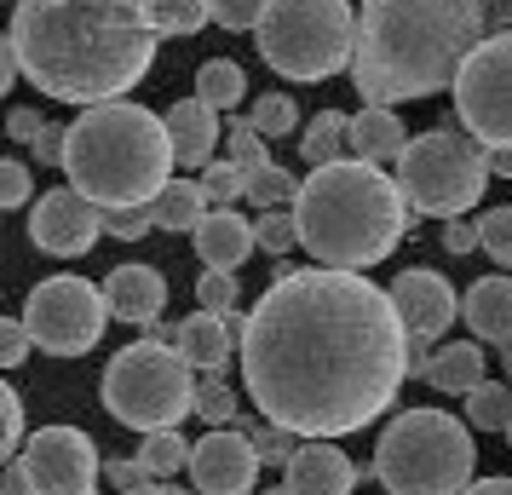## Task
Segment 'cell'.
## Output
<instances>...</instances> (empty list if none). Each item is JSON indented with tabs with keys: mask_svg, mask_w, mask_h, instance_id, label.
<instances>
[{
	"mask_svg": "<svg viewBox=\"0 0 512 495\" xmlns=\"http://www.w3.org/2000/svg\"><path fill=\"white\" fill-rule=\"evenodd\" d=\"M409 380V329L363 271H277L242 317V386L294 438H346L392 409Z\"/></svg>",
	"mask_w": 512,
	"mask_h": 495,
	"instance_id": "6da1fadb",
	"label": "cell"
},
{
	"mask_svg": "<svg viewBox=\"0 0 512 495\" xmlns=\"http://www.w3.org/2000/svg\"><path fill=\"white\" fill-rule=\"evenodd\" d=\"M12 52L35 93L58 104H116L156 58V0H6Z\"/></svg>",
	"mask_w": 512,
	"mask_h": 495,
	"instance_id": "7a4b0ae2",
	"label": "cell"
},
{
	"mask_svg": "<svg viewBox=\"0 0 512 495\" xmlns=\"http://www.w3.org/2000/svg\"><path fill=\"white\" fill-rule=\"evenodd\" d=\"M489 35L484 0H363L351 87L363 104H409V98L455 87L461 64Z\"/></svg>",
	"mask_w": 512,
	"mask_h": 495,
	"instance_id": "3957f363",
	"label": "cell"
},
{
	"mask_svg": "<svg viewBox=\"0 0 512 495\" xmlns=\"http://www.w3.org/2000/svg\"><path fill=\"white\" fill-rule=\"evenodd\" d=\"M294 225H300V248L317 265L369 271L403 242L409 196L397 185V173L351 156V162L311 167V179H300Z\"/></svg>",
	"mask_w": 512,
	"mask_h": 495,
	"instance_id": "277c9868",
	"label": "cell"
},
{
	"mask_svg": "<svg viewBox=\"0 0 512 495\" xmlns=\"http://www.w3.org/2000/svg\"><path fill=\"white\" fill-rule=\"evenodd\" d=\"M173 139L167 121L133 98L93 104L64 127V173L98 208H150L173 185Z\"/></svg>",
	"mask_w": 512,
	"mask_h": 495,
	"instance_id": "5b68a950",
	"label": "cell"
},
{
	"mask_svg": "<svg viewBox=\"0 0 512 495\" xmlns=\"http://www.w3.org/2000/svg\"><path fill=\"white\" fill-rule=\"evenodd\" d=\"M472 426L443 409H403L374 444V478L386 495H466L478 478Z\"/></svg>",
	"mask_w": 512,
	"mask_h": 495,
	"instance_id": "8992f818",
	"label": "cell"
},
{
	"mask_svg": "<svg viewBox=\"0 0 512 495\" xmlns=\"http://www.w3.org/2000/svg\"><path fill=\"white\" fill-rule=\"evenodd\" d=\"M104 409L133 432H167L196 409V363L167 340H133L104 369Z\"/></svg>",
	"mask_w": 512,
	"mask_h": 495,
	"instance_id": "52a82bcc",
	"label": "cell"
},
{
	"mask_svg": "<svg viewBox=\"0 0 512 495\" xmlns=\"http://www.w3.org/2000/svg\"><path fill=\"white\" fill-rule=\"evenodd\" d=\"M254 41L288 81H328L334 70H351L357 12L351 0H271Z\"/></svg>",
	"mask_w": 512,
	"mask_h": 495,
	"instance_id": "ba28073f",
	"label": "cell"
},
{
	"mask_svg": "<svg viewBox=\"0 0 512 495\" xmlns=\"http://www.w3.org/2000/svg\"><path fill=\"white\" fill-rule=\"evenodd\" d=\"M397 185L409 196V208L426 219H461L489 190V150L455 127L415 133L409 150L397 156Z\"/></svg>",
	"mask_w": 512,
	"mask_h": 495,
	"instance_id": "9c48e42d",
	"label": "cell"
},
{
	"mask_svg": "<svg viewBox=\"0 0 512 495\" xmlns=\"http://www.w3.org/2000/svg\"><path fill=\"white\" fill-rule=\"evenodd\" d=\"M110 323V300L93 277H47L29 288L24 329L29 340L52 357H87Z\"/></svg>",
	"mask_w": 512,
	"mask_h": 495,
	"instance_id": "30bf717a",
	"label": "cell"
},
{
	"mask_svg": "<svg viewBox=\"0 0 512 495\" xmlns=\"http://www.w3.org/2000/svg\"><path fill=\"white\" fill-rule=\"evenodd\" d=\"M455 116L484 150H512V29H495L455 75Z\"/></svg>",
	"mask_w": 512,
	"mask_h": 495,
	"instance_id": "8fae6325",
	"label": "cell"
},
{
	"mask_svg": "<svg viewBox=\"0 0 512 495\" xmlns=\"http://www.w3.org/2000/svg\"><path fill=\"white\" fill-rule=\"evenodd\" d=\"M35 495H98V449L81 426H41L18 455Z\"/></svg>",
	"mask_w": 512,
	"mask_h": 495,
	"instance_id": "7c38bea8",
	"label": "cell"
},
{
	"mask_svg": "<svg viewBox=\"0 0 512 495\" xmlns=\"http://www.w3.org/2000/svg\"><path fill=\"white\" fill-rule=\"evenodd\" d=\"M259 467H265V455L236 426H219V432L190 444V484H196V495H248L259 484Z\"/></svg>",
	"mask_w": 512,
	"mask_h": 495,
	"instance_id": "4fadbf2b",
	"label": "cell"
},
{
	"mask_svg": "<svg viewBox=\"0 0 512 495\" xmlns=\"http://www.w3.org/2000/svg\"><path fill=\"white\" fill-rule=\"evenodd\" d=\"M104 231V208L87 202L81 190H47L35 213H29V236L41 254H58V260H81L87 248Z\"/></svg>",
	"mask_w": 512,
	"mask_h": 495,
	"instance_id": "5bb4252c",
	"label": "cell"
},
{
	"mask_svg": "<svg viewBox=\"0 0 512 495\" xmlns=\"http://www.w3.org/2000/svg\"><path fill=\"white\" fill-rule=\"evenodd\" d=\"M392 306L397 317H403V329H409V340H438L455 317H461V300H455V288H449V277H438V271H426V265H415V271H403L392 288Z\"/></svg>",
	"mask_w": 512,
	"mask_h": 495,
	"instance_id": "9a60e30c",
	"label": "cell"
},
{
	"mask_svg": "<svg viewBox=\"0 0 512 495\" xmlns=\"http://www.w3.org/2000/svg\"><path fill=\"white\" fill-rule=\"evenodd\" d=\"M282 484H288V495H351L357 490V467H351L346 449H334L328 438H311L282 467Z\"/></svg>",
	"mask_w": 512,
	"mask_h": 495,
	"instance_id": "2e32d148",
	"label": "cell"
},
{
	"mask_svg": "<svg viewBox=\"0 0 512 495\" xmlns=\"http://www.w3.org/2000/svg\"><path fill=\"white\" fill-rule=\"evenodd\" d=\"M173 346L202 369V375H219L231 352L242 346V317H219V311H190L185 323H173Z\"/></svg>",
	"mask_w": 512,
	"mask_h": 495,
	"instance_id": "e0dca14e",
	"label": "cell"
},
{
	"mask_svg": "<svg viewBox=\"0 0 512 495\" xmlns=\"http://www.w3.org/2000/svg\"><path fill=\"white\" fill-rule=\"evenodd\" d=\"M104 300H110V317H121V323H156L167 311V277L156 265H116L104 277Z\"/></svg>",
	"mask_w": 512,
	"mask_h": 495,
	"instance_id": "ac0fdd59",
	"label": "cell"
},
{
	"mask_svg": "<svg viewBox=\"0 0 512 495\" xmlns=\"http://www.w3.org/2000/svg\"><path fill=\"white\" fill-rule=\"evenodd\" d=\"M190 236H196V260H202V271H236V265L259 248L254 225H248L236 208H213Z\"/></svg>",
	"mask_w": 512,
	"mask_h": 495,
	"instance_id": "d6986e66",
	"label": "cell"
},
{
	"mask_svg": "<svg viewBox=\"0 0 512 495\" xmlns=\"http://www.w3.org/2000/svg\"><path fill=\"white\" fill-rule=\"evenodd\" d=\"M461 317H466V329L478 334V340H489V346H501V352H507V346H512V277H507V271L478 277V283L466 288Z\"/></svg>",
	"mask_w": 512,
	"mask_h": 495,
	"instance_id": "ffe728a7",
	"label": "cell"
},
{
	"mask_svg": "<svg viewBox=\"0 0 512 495\" xmlns=\"http://www.w3.org/2000/svg\"><path fill=\"white\" fill-rule=\"evenodd\" d=\"M409 150V127L392 104H363L351 116V156L369 167H397V156Z\"/></svg>",
	"mask_w": 512,
	"mask_h": 495,
	"instance_id": "44dd1931",
	"label": "cell"
},
{
	"mask_svg": "<svg viewBox=\"0 0 512 495\" xmlns=\"http://www.w3.org/2000/svg\"><path fill=\"white\" fill-rule=\"evenodd\" d=\"M162 121H167V139H173L179 167H208L213 162V144H219V110H213V104L179 98Z\"/></svg>",
	"mask_w": 512,
	"mask_h": 495,
	"instance_id": "7402d4cb",
	"label": "cell"
},
{
	"mask_svg": "<svg viewBox=\"0 0 512 495\" xmlns=\"http://www.w3.org/2000/svg\"><path fill=\"white\" fill-rule=\"evenodd\" d=\"M426 380L438 386V392H472V386H484V352L472 346V340H455V346H438L432 363H426Z\"/></svg>",
	"mask_w": 512,
	"mask_h": 495,
	"instance_id": "603a6c76",
	"label": "cell"
},
{
	"mask_svg": "<svg viewBox=\"0 0 512 495\" xmlns=\"http://www.w3.org/2000/svg\"><path fill=\"white\" fill-rule=\"evenodd\" d=\"M208 190H202V179H173V185L150 202V219L162 225V231H196L202 219H208Z\"/></svg>",
	"mask_w": 512,
	"mask_h": 495,
	"instance_id": "cb8c5ba5",
	"label": "cell"
},
{
	"mask_svg": "<svg viewBox=\"0 0 512 495\" xmlns=\"http://www.w3.org/2000/svg\"><path fill=\"white\" fill-rule=\"evenodd\" d=\"M351 150V116L340 110H323V116L305 121V139H300V156L311 167H328V162H346Z\"/></svg>",
	"mask_w": 512,
	"mask_h": 495,
	"instance_id": "d4e9b609",
	"label": "cell"
},
{
	"mask_svg": "<svg viewBox=\"0 0 512 495\" xmlns=\"http://www.w3.org/2000/svg\"><path fill=\"white\" fill-rule=\"evenodd\" d=\"M196 98L213 104V110H236V104L248 98V75H242V64H231V58H208V64L196 70Z\"/></svg>",
	"mask_w": 512,
	"mask_h": 495,
	"instance_id": "484cf974",
	"label": "cell"
},
{
	"mask_svg": "<svg viewBox=\"0 0 512 495\" xmlns=\"http://www.w3.org/2000/svg\"><path fill=\"white\" fill-rule=\"evenodd\" d=\"M466 426L472 432H507L512 426V386L501 380H484L466 392Z\"/></svg>",
	"mask_w": 512,
	"mask_h": 495,
	"instance_id": "4316f807",
	"label": "cell"
},
{
	"mask_svg": "<svg viewBox=\"0 0 512 495\" xmlns=\"http://www.w3.org/2000/svg\"><path fill=\"white\" fill-rule=\"evenodd\" d=\"M139 461L150 467V478H173V472H190V444L179 438V426H167V432H144L139 438Z\"/></svg>",
	"mask_w": 512,
	"mask_h": 495,
	"instance_id": "83f0119b",
	"label": "cell"
},
{
	"mask_svg": "<svg viewBox=\"0 0 512 495\" xmlns=\"http://www.w3.org/2000/svg\"><path fill=\"white\" fill-rule=\"evenodd\" d=\"M300 196V179L288 173V167H259V173H248V202H259L265 213H277L282 202H294Z\"/></svg>",
	"mask_w": 512,
	"mask_h": 495,
	"instance_id": "f1b7e54d",
	"label": "cell"
},
{
	"mask_svg": "<svg viewBox=\"0 0 512 495\" xmlns=\"http://www.w3.org/2000/svg\"><path fill=\"white\" fill-rule=\"evenodd\" d=\"M196 421H208L213 432L236 421V392L225 386V375H202L196 380Z\"/></svg>",
	"mask_w": 512,
	"mask_h": 495,
	"instance_id": "f546056e",
	"label": "cell"
},
{
	"mask_svg": "<svg viewBox=\"0 0 512 495\" xmlns=\"http://www.w3.org/2000/svg\"><path fill=\"white\" fill-rule=\"evenodd\" d=\"M225 162L242 167V173L271 167V156H265V133H259L254 121H231V133H225Z\"/></svg>",
	"mask_w": 512,
	"mask_h": 495,
	"instance_id": "4dcf8cb0",
	"label": "cell"
},
{
	"mask_svg": "<svg viewBox=\"0 0 512 495\" xmlns=\"http://www.w3.org/2000/svg\"><path fill=\"white\" fill-rule=\"evenodd\" d=\"M202 24H213V0H156L162 35H196Z\"/></svg>",
	"mask_w": 512,
	"mask_h": 495,
	"instance_id": "1f68e13d",
	"label": "cell"
},
{
	"mask_svg": "<svg viewBox=\"0 0 512 495\" xmlns=\"http://www.w3.org/2000/svg\"><path fill=\"white\" fill-rule=\"evenodd\" d=\"M248 121H254L265 139H282V133H294V127H300V104H294L288 93H265V98H254Z\"/></svg>",
	"mask_w": 512,
	"mask_h": 495,
	"instance_id": "d6a6232c",
	"label": "cell"
},
{
	"mask_svg": "<svg viewBox=\"0 0 512 495\" xmlns=\"http://www.w3.org/2000/svg\"><path fill=\"white\" fill-rule=\"evenodd\" d=\"M18 449H24V398L12 392V380H0V467H12Z\"/></svg>",
	"mask_w": 512,
	"mask_h": 495,
	"instance_id": "836d02e7",
	"label": "cell"
},
{
	"mask_svg": "<svg viewBox=\"0 0 512 495\" xmlns=\"http://www.w3.org/2000/svg\"><path fill=\"white\" fill-rule=\"evenodd\" d=\"M202 190H208V208H231L236 196H248V173L231 162H208L202 167Z\"/></svg>",
	"mask_w": 512,
	"mask_h": 495,
	"instance_id": "e575fe53",
	"label": "cell"
},
{
	"mask_svg": "<svg viewBox=\"0 0 512 495\" xmlns=\"http://www.w3.org/2000/svg\"><path fill=\"white\" fill-rule=\"evenodd\" d=\"M478 236H484V254L495 265H512V208H489L478 219Z\"/></svg>",
	"mask_w": 512,
	"mask_h": 495,
	"instance_id": "d590c367",
	"label": "cell"
},
{
	"mask_svg": "<svg viewBox=\"0 0 512 495\" xmlns=\"http://www.w3.org/2000/svg\"><path fill=\"white\" fill-rule=\"evenodd\" d=\"M254 236H259V248L265 254H288L294 242H300V225H294V213H259L254 219Z\"/></svg>",
	"mask_w": 512,
	"mask_h": 495,
	"instance_id": "8d00e7d4",
	"label": "cell"
},
{
	"mask_svg": "<svg viewBox=\"0 0 512 495\" xmlns=\"http://www.w3.org/2000/svg\"><path fill=\"white\" fill-rule=\"evenodd\" d=\"M196 306H202V311H219V317H231V311H236L231 271H202V277H196Z\"/></svg>",
	"mask_w": 512,
	"mask_h": 495,
	"instance_id": "74e56055",
	"label": "cell"
},
{
	"mask_svg": "<svg viewBox=\"0 0 512 495\" xmlns=\"http://www.w3.org/2000/svg\"><path fill=\"white\" fill-rule=\"evenodd\" d=\"M265 6H271V0H213V24L231 29V35H242V29H259Z\"/></svg>",
	"mask_w": 512,
	"mask_h": 495,
	"instance_id": "f35d334b",
	"label": "cell"
},
{
	"mask_svg": "<svg viewBox=\"0 0 512 495\" xmlns=\"http://www.w3.org/2000/svg\"><path fill=\"white\" fill-rule=\"evenodd\" d=\"M248 438H254V449L265 455V467H288V461H294V432L259 421V426H248Z\"/></svg>",
	"mask_w": 512,
	"mask_h": 495,
	"instance_id": "ab89813d",
	"label": "cell"
},
{
	"mask_svg": "<svg viewBox=\"0 0 512 495\" xmlns=\"http://www.w3.org/2000/svg\"><path fill=\"white\" fill-rule=\"evenodd\" d=\"M150 208H104V236H116V242H139L150 236Z\"/></svg>",
	"mask_w": 512,
	"mask_h": 495,
	"instance_id": "60d3db41",
	"label": "cell"
},
{
	"mask_svg": "<svg viewBox=\"0 0 512 495\" xmlns=\"http://www.w3.org/2000/svg\"><path fill=\"white\" fill-rule=\"evenodd\" d=\"M104 478H110L121 495H139V490H150V484H156L139 455H116V461H104Z\"/></svg>",
	"mask_w": 512,
	"mask_h": 495,
	"instance_id": "b9f144b4",
	"label": "cell"
},
{
	"mask_svg": "<svg viewBox=\"0 0 512 495\" xmlns=\"http://www.w3.org/2000/svg\"><path fill=\"white\" fill-rule=\"evenodd\" d=\"M29 329H24V317H0V369H18L29 357Z\"/></svg>",
	"mask_w": 512,
	"mask_h": 495,
	"instance_id": "7bdbcfd3",
	"label": "cell"
},
{
	"mask_svg": "<svg viewBox=\"0 0 512 495\" xmlns=\"http://www.w3.org/2000/svg\"><path fill=\"white\" fill-rule=\"evenodd\" d=\"M29 167L24 162H0V208H24L29 202Z\"/></svg>",
	"mask_w": 512,
	"mask_h": 495,
	"instance_id": "ee69618b",
	"label": "cell"
},
{
	"mask_svg": "<svg viewBox=\"0 0 512 495\" xmlns=\"http://www.w3.org/2000/svg\"><path fill=\"white\" fill-rule=\"evenodd\" d=\"M443 248L449 254H472V248H484V236L472 219H443Z\"/></svg>",
	"mask_w": 512,
	"mask_h": 495,
	"instance_id": "f6af8a7d",
	"label": "cell"
},
{
	"mask_svg": "<svg viewBox=\"0 0 512 495\" xmlns=\"http://www.w3.org/2000/svg\"><path fill=\"white\" fill-rule=\"evenodd\" d=\"M47 133V121L35 116V110H12V139H24V144H35Z\"/></svg>",
	"mask_w": 512,
	"mask_h": 495,
	"instance_id": "bcb514c9",
	"label": "cell"
},
{
	"mask_svg": "<svg viewBox=\"0 0 512 495\" xmlns=\"http://www.w3.org/2000/svg\"><path fill=\"white\" fill-rule=\"evenodd\" d=\"M12 75H24V70H18V52H12V35L0 29V98L12 93Z\"/></svg>",
	"mask_w": 512,
	"mask_h": 495,
	"instance_id": "7dc6e473",
	"label": "cell"
},
{
	"mask_svg": "<svg viewBox=\"0 0 512 495\" xmlns=\"http://www.w3.org/2000/svg\"><path fill=\"white\" fill-rule=\"evenodd\" d=\"M35 162H64V133H58V127H47V133L35 139Z\"/></svg>",
	"mask_w": 512,
	"mask_h": 495,
	"instance_id": "c3c4849f",
	"label": "cell"
},
{
	"mask_svg": "<svg viewBox=\"0 0 512 495\" xmlns=\"http://www.w3.org/2000/svg\"><path fill=\"white\" fill-rule=\"evenodd\" d=\"M0 495H35V484L24 478V467H6V478H0Z\"/></svg>",
	"mask_w": 512,
	"mask_h": 495,
	"instance_id": "681fc988",
	"label": "cell"
},
{
	"mask_svg": "<svg viewBox=\"0 0 512 495\" xmlns=\"http://www.w3.org/2000/svg\"><path fill=\"white\" fill-rule=\"evenodd\" d=\"M484 18L501 24V29H512V0H484Z\"/></svg>",
	"mask_w": 512,
	"mask_h": 495,
	"instance_id": "f907efd6",
	"label": "cell"
},
{
	"mask_svg": "<svg viewBox=\"0 0 512 495\" xmlns=\"http://www.w3.org/2000/svg\"><path fill=\"white\" fill-rule=\"evenodd\" d=\"M466 495H512V478H478Z\"/></svg>",
	"mask_w": 512,
	"mask_h": 495,
	"instance_id": "816d5d0a",
	"label": "cell"
},
{
	"mask_svg": "<svg viewBox=\"0 0 512 495\" xmlns=\"http://www.w3.org/2000/svg\"><path fill=\"white\" fill-rule=\"evenodd\" d=\"M489 179H512V150H489Z\"/></svg>",
	"mask_w": 512,
	"mask_h": 495,
	"instance_id": "f5cc1de1",
	"label": "cell"
},
{
	"mask_svg": "<svg viewBox=\"0 0 512 495\" xmlns=\"http://www.w3.org/2000/svg\"><path fill=\"white\" fill-rule=\"evenodd\" d=\"M139 495H196V490H179V484H167V478H156L150 490H139Z\"/></svg>",
	"mask_w": 512,
	"mask_h": 495,
	"instance_id": "db71d44e",
	"label": "cell"
},
{
	"mask_svg": "<svg viewBox=\"0 0 512 495\" xmlns=\"http://www.w3.org/2000/svg\"><path fill=\"white\" fill-rule=\"evenodd\" d=\"M265 495H288V484H277V490H265Z\"/></svg>",
	"mask_w": 512,
	"mask_h": 495,
	"instance_id": "11a10c76",
	"label": "cell"
},
{
	"mask_svg": "<svg viewBox=\"0 0 512 495\" xmlns=\"http://www.w3.org/2000/svg\"><path fill=\"white\" fill-rule=\"evenodd\" d=\"M507 438H512V426H507Z\"/></svg>",
	"mask_w": 512,
	"mask_h": 495,
	"instance_id": "9f6ffc18",
	"label": "cell"
}]
</instances>
